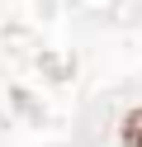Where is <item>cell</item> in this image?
I'll return each instance as SVG.
<instances>
[{
  "label": "cell",
  "instance_id": "6da1fadb",
  "mask_svg": "<svg viewBox=\"0 0 142 147\" xmlns=\"http://www.w3.org/2000/svg\"><path fill=\"white\" fill-rule=\"evenodd\" d=\"M118 138H123V147H142V109H133V114L123 119Z\"/></svg>",
  "mask_w": 142,
  "mask_h": 147
}]
</instances>
